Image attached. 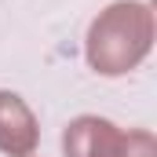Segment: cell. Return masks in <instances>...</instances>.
I'll use <instances>...</instances> for the list:
<instances>
[{"label":"cell","instance_id":"6da1fadb","mask_svg":"<svg viewBox=\"0 0 157 157\" xmlns=\"http://www.w3.org/2000/svg\"><path fill=\"white\" fill-rule=\"evenodd\" d=\"M154 48V11L143 0H117L95 15L84 55L99 77H124L132 73Z\"/></svg>","mask_w":157,"mask_h":157},{"label":"cell","instance_id":"7a4b0ae2","mask_svg":"<svg viewBox=\"0 0 157 157\" xmlns=\"http://www.w3.org/2000/svg\"><path fill=\"white\" fill-rule=\"evenodd\" d=\"M121 132L113 121L84 113L73 117L62 132V150L66 157H117L121 154Z\"/></svg>","mask_w":157,"mask_h":157},{"label":"cell","instance_id":"3957f363","mask_svg":"<svg viewBox=\"0 0 157 157\" xmlns=\"http://www.w3.org/2000/svg\"><path fill=\"white\" fill-rule=\"evenodd\" d=\"M40 143V124L22 95L0 88V150L7 157H33Z\"/></svg>","mask_w":157,"mask_h":157},{"label":"cell","instance_id":"277c9868","mask_svg":"<svg viewBox=\"0 0 157 157\" xmlns=\"http://www.w3.org/2000/svg\"><path fill=\"white\" fill-rule=\"evenodd\" d=\"M117 157H157V139L146 128H128L121 135V154Z\"/></svg>","mask_w":157,"mask_h":157}]
</instances>
